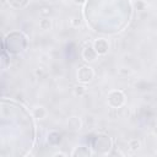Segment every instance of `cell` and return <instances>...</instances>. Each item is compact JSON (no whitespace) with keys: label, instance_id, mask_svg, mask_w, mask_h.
Instances as JSON below:
<instances>
[{"label":"cell","instance_id":"obj_14","mask_svg":"<svg viewBox=\"0 0 157 157\" xmlns=\"http://www.w3.org/2000/svg\"><path fill=\"white\" fill-rule=\"evenodd\" d=\"M86 93H87V88H86V86L83 83H78V85L75 86L74 94L76 97H83V96H86Z\"/></svg>","mask_w":157,"mask_h":157},{"label":"cell","instance_id":"obj_10","mask_svg":"<svg viewBox=\"0 0 157 157\" xmlns=\"http://www.w3.org/2000/svg\"><path fill=\"white\" fill-rule=\"evenodd\" d=\"M47 141H48V144L50 145V146H58L59 144H60V141H61V135L58 132V131H50L49 134H48V136H47Z\"/></svg>","mask_w":157,"mask_h":157},{"label":"cell","instance_id":"obj_18","mask_svg":"<svg viewBox=\"0 0 157 157\" xmlns=\"http://www.w3.org/2000/svg\"><path fill=\"white\" fill-rule=\"evenodd\" d=\"M70 22H71V25H72L74 27H78V26H80V23H81L80 18H77V17H74V18H72Z\"/></svg>","mask_w":157,"mask_h":157},{"label":"cell","instance_id":"obj_13","mask_svg":"<svg viewBox=\"0 0 157 157\" xmlns=\"http://www.w3.org/2000/svg\"><path fill=\"white\" fill-rule=\"evenodd\" d=\"M128 148L131 152H137L141 148V141L139 139H130L128 141Z\"/></svg>","mask_w":157,"mask_h":157},{"label":"cell","instance_id":"obj_12","mask_svg":"<svg viewBox=\"0 0 157 157\" xmlns=\"http://www.w3.org/2000/svg\"><path fill=\"white\" fill-rule=\"evenodd\" d=\"M38 25H39V28L43 29V31H49L53 27V22H52V20L49 17H42L39 20V23Z\"/></svg>","mask_w":157,"mask_h":157},{"label":"cell","instance_id":"obj_20","mask_svg":"<svg viewBox=\"0 0 157 157\" xmlns=\"http://www.w3.org/2000/svg\"><path fill=\"white\" fill-rule=\"evenodd\" d=\"M75 4H77V5H81V4H85L87 0H72Z\"/></svg>","mask_w":157,"mask_h":157},{"label":"cell","instance_id":"obj_8","mask_svg":"<svg viewBox=\"0 0 157 157\" xmlns=\"http://www.w3.org/2000/svg\"><path fill=\"white\" fill-rule=\"evenodd\" d=\"M31 113H32L33 118H34V119H38V120H43V119H45L47 115H48V110H47V108L43 107V105H36V107H33V108L31 109Z\"/></svg>","mask_w":157,"mask_h":157},{"label":"cell","instance_id":"obj_6","mask_svg":"<svg viewBox=\"0 0 157 157\" xmlns=\"http://www.w3.org/2000/svg\"><path fill=\"white\" fill-rule=\"evenodd\" d=\"M99 55L97 54V52L94 50V48H93V45L91 44H88V45H86L83 49H82V59L86 61V63H93V61H96V59L98 58Z\"/></svg>","mask_w":157,"mask_h":157},{"label":"cell","instance_id":"obj_1","mask_svg":"<svg viewBox=\"0 0 157 157\" xmlns=\"http://www.w3.org/2000/svg\"><path fill=\"white\" fill-rule=\"evenodd\" d=\"M28 38L21 31H11L2 39V49L9 54L17 55L27 49Z\"/></svg>","mask_w":157,"mask_h":157},{"label":"cell","instance_id":"obj_15","mask_svg":"<svg viewBox=\"0 0 157 157\" xmlns=\"http://www.w3.org/2000/svg\"><path fill=\"white\" fill-rule=\"evenodd\" d=\"M10 54L5 50H2V55H1V66H2V70H6L7 66H10Z\"/></svg>","mask_w":157,"mask_h":157},{"label":"cell","instance_id":"obj_2","mask_svg":"<svg viewBox=\"0 0 157 157\" xmlns=\"http://www.w3.org/2000/svg\"><path fill=\"white\" fill-rule=\"evenodd\" d=\"M91 148H92V152L96 155H108L113 148V141L110 136L105 134H99L93 139Z\"/></svg>","mask_w":157,"mask_h":157},{"label":"cell","instance_id":"obj_19","mask_svg":"<svg viewBox=\"0 0 157 157\" xmlns=\"http://www.w3.org/2000/svg\"><path fill=\"white\" fill-rule=\"evenodd\" d=\"M119 74L120 75H129L130 74V70H128L126 67H120L119 69Z\"/></svg>","mask_w":157,"mask_h":157},{"label":"cell","instance_id":"obj_17","mask_svg":"<svg viewBox=\"0 0 157 157\" xmlns=\"http://www.w3.org/2000/svg\"><path fill=\"white\" fill-rule=\"evenodd\" d=\"M136 7H137V10H140V11L145 10V9H146V4H145V1H142V0H137V2H136Z\"/></svg>","mask_w":157,"mask_h":157},{"label":"cell","instance_id":"obj_5","mask_svg":"<svg viewBox=\"0 0 157 157\" xmlns=\"http://www.w3.org/2000/svg\"><path fill=\"white\" fill-rule=\"evenodd\" d=\"M94 50L97 52V54L101 55H105L109 52V42L105 38H98L92 43Z\"/></svg>","mask_w":157,"mask_h":157},{"label":"cell","instance_id":"obj_4","mask_svg":"<svg viewBox=\"0 0 157 157\" xmlns=\"http://www.w3.org/2000/svg\"><path fill=\"white\" fill-rule=\"evenodd\" d=\"M76 78H77V82L78 83H83V85H87L90 82L93 81L94 78V70L88 65H82L78 67L77 70V74H76Z\"/></svg>","mask_w":157,"mask_h":157},{"label":"cell","instance_id":"obj_3","mask_svg":"<svg viewBox=\"0 0 157 157\" xmlns=\"http://www.w3.org/2000/svg\"><path fill=\"white\" fill-rule=\"evenodd\" d=\"M126 103V96L121 90H112L108 92L107 94V104L110 108L118 109L124 107V104Z\"/></svg>","mask_w":157,"mask_h":157},{"label":"cell","instance_id":"obj_7","mask_svg":"<svg viewBox=\"0 0 157 157\" xmlns=\"http://www.w3.org/2000/svg\"><path fill=\"white\" fill-rule=\"evenodd\" d=\"M92 155H93L92 148H90L87 146H77L71 152V156H74V157H88Z\"/></svg>","mask_w":157,"mask_h":157},{"label":"cell","instance_id":"obj_22","mask_svg":"<svg viewBox=\"0 0 157 157\" xmlns=\"http://www.w3.org/2000/svg\"><path fill=\"white\" fill-rule=\"evenodd\" d=\"M153 134H155V135H157V125L153 128Z\"/></svg>","mask_w":157,"mask_h":157},{"label":"cell","instance_id":"obj_9","mask_svg":"<svg viewBox=\"0 0 157 157\" xmlns=\"http://www.w3.org/2000/svg\"><path fill=\"white\" fill-rule=\"evenodd\" d=\"M66 124H67V128L70 130H74V131L80 130L82 128V120L78 117H70L67 119V123Z\"/></svg>","mask_w":157,"mask_h":157},{"label":"cell","instance_id":"obj_23","mask_svg":"<svg viewBox=\"0 0 157 157\" xmlns=\"http://www.w3.org/2000/svg\"><path fill=\"white\" fill-rule=\"evenodd\" d=\"M63 1H69V0H63Z\"/></svg>","mask_w":157,"mask_h":157},{"label":"cell","instance_id":"obj_16","mask_svg":"<svg viewBox=\"0 0 157 157\" xmlns=\"http://www.w3.org/2000/svg\"><path fill=\"white\" fill-rule=\"evenodd\" d=\"M39 13H40L42 17H49L50 9H48V7H42V9L39 10Z\"/></svg>","mask_w":157,"mask_h":157},{"label":"cell","instance_id":"obj_11","mask_svg":"<svg viewBox=\"0 0 157 157\" xmlns=\"http://www.w3.org/2000/svg\"><path fill=\"white\" fill-rule=\"evenodd\" d=\"M29 0H7V4L11 9L18 10V9H25L28 5Z\"/></svg>","mask_w":157,"mask_h":157},{"label":"cell","instance_id":"obj_21","mask_svg":"<svg viewBox=\"0 0 157 157\" xmlns=\"http://www.w3.org/2000/svg\"><path fill=\"white\" fill-rule=\"evenodd\" d=\"M53 156H66L64 152H60V151H58V152H54L53 153Z\"/></svg>","mask_w":157,"mask_h":157}]
</instances>
